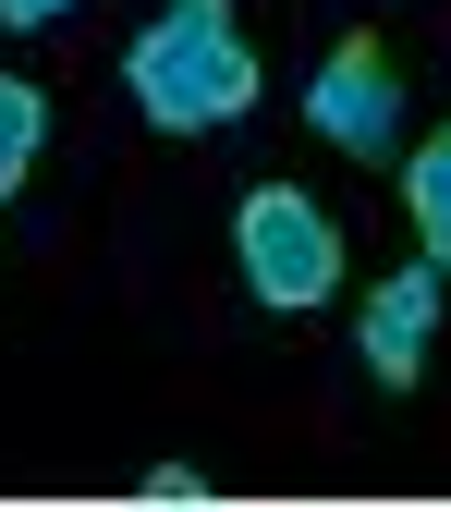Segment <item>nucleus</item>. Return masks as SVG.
<instances>
[{"mask_svg": "<svg viewBox=\"0 0 451 512\" xmlns=\"http://www.w3.org/2000/svg\"><path fill=\"white\" fill-rule=\"evenodd\" d=\"M37 135H49V98H37V86H13V74H0V196H13V183L37 171Z\"/></svg>", "mask_w": 451, "mask_h": 512, "instance_id": "6", "label": "nucleus"}, {"mask_svg": "<svg viewBox=\"0 0 451 512\" xmlns=\"http://www.w3.org/2000/svg\"><path fill=\"white\" fill-rule=\"evenodd\" d=\"M232 244H244V281L269 317H305L342 293V220L305 196V183H256V196L232 208Z\"/></svg>", "mask_w": 451, "mask_h": 512, "instance_id": "2", "label": "nucleus"}, {"mask_svg": "<svg viewBox=\"0 0 451 512\" xmlns=\"http://www.w3.org/2000/svg\"><path fill=\"white\" fill-rule=\"evenodd\" d=\"M403 208H415V244H427V269L451 281V135L403 159Z\"/></svg>", "mask_w": 451, "mask_h": 512, "instance_id": "5", "label": "nucleus"}, {"mask_svg": "<svg viewBox=\"0 0 451 512\" xmlns=\"http://www.w3.org/2000/svg\"><path fill=\"white\" fill-rule=\"evenodd\" d=\"M49 13H74V0H0V25H49Z\"/></svg>", "mask_w": 451, "mask_h": 512, "instance_id": "8", "label": "nucleus"}, {"mask_svg": "<svg viewBox=\"0 0 451 512\" xmlns=\"http://www.w3.org/2000/svg\"><path fill=\"white\" fill-rule=\"evenodd\" d=\"M122 86H135V110L159 122V135H220V122L256 110V49L232 25V0H171V13L122 49Z\"/></svg>", "mask_w": 451, "mask_h": 512, "instance_id": "1", "label": "nucleus"}, {"mask_svg": "<svg viewBox=\"0 0 451 512\" xmlns=\"http://www.w3.org/2000/svg\"><path fill=\"white\" fill-rule=\"evenodd\" d=\"M305 122H317V147H342V159H391L403 147V74H391V49L342 37L330 61H317V86H305Z\"/></svg>", "mask_w": 451, "mask_h": 512, "instance_id": "3", "label": "nucleus"}, {"mask_svg": "<svg viewBox=\"0 0 451 512\" xmlns=\"http://www.w3.org/2000/svg\"><path fill=\"white\" fill-rule=\"evenodd\" d=\"M427 342H439V269L415 256V269H391L366 293V378H378V391H415Z\"/></svg>", "mask_w": 451, "mask_h": 512, "instance_id": "4", "label": "nucleus"}, {"mask_svg": "<svg viewBox=\"0 0 451 512\" xmlns=\"http://www.w3.org/2000/svg\"><path fill=\"white\" fill-rule=\"evenodd\" d=\"M147 500L183 512V500H208V476H196V464H147Z\"/></svg>", "mask_w": 451, "mask_h": 512, "instance_id": "7", "label": "nucleus"}]
</instances>
